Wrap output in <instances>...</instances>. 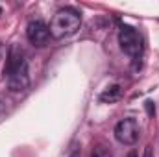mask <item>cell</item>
Segmentation results:
<instances>
[{"label": "cell", "instance_id": "obj_1", "mask_svg": "<svg viewBox=\"0 0 159 157\" xmlns=\"http://www.w3.org/2000/svg\"><path fill=\"white\" fill-rule=\"evenodd\" d=\"M4 76L7 79V87L13 92L26 91L30 85V76H28V61L24 57V52L19 46H13L9 50V56L6 59L4 67Z\"/></svg>", "mask_w": 159, "mask_h": 157}, {"label": "cell", "instance_id": "obj_2", "mask_svg": "<svg viewBox=\"0 0 159 157\" xmlns=\"http://www.w3.org/2000/svg\"><path fill=\"white\" fill-rule=\"evenodd\" d=\"M80 24H81V17H80L78 11L72 9V7H63L50 20V26H48L50 37H54V39H65V37H69V35H72V34L78 32Z\"/></svg>", "mask_w": 159, "mask_h": 157}, {"label": "cell", "instance_id": "obj_3", "mask_svg": "<svg viewBox=\"0 0 159 157\" xmlns=\"http://www.w3.org/2000/svg\"><path fill=\"white\" fill-rule=\"evenodd\" d=\"M119 43L120 48L137 63L143 57V39L139 35V32L131 26H120L119 32Z\"/></svg>", "mask_w": 159, "mask_h": 157}, {"label": "cell", "instance_id": "obj_4", "mask_svg": "<svg viewBox=\"0 0 159 157\" xmlns=\"http://www.w3.org/2000/svg\"><path fill=\"white\" fill-rule=\"evenodd\" d=\"M115 139L120 144L131 146L137 142L139 139V126L135 122V118H124L115 126Z\"/></svg>", "mask_w": 159, "mask_h": 157}, {"label": "cell", "instance_id": "obj_5", "mask_svg": "<svg viewBox=\"0 0 159 157\" xmlns=\"http://www.w3.org/2000/svg\"><path fill=\"white\" fill-rule=\"evenodd\" d=\"M26 37L28 41L34 44V46H46V43L50 39V30L48 26L41 20V19H35V20H30L28 26H26Z\"/></svg>", "mask_w": 159, "mask_h": 157}, {"label": "cell", "instance_id": "obj_6", "mask_svg": "<svg viewBox=\"0 0 159 157\" xmlns=\"http://www.w3.org/2000/svg\"><path fill=\"white\" fill-rule=\"evenodd\" d=\"M120 98H122V87L120 85H111L100 94V102H104V104H115Z\"/></svg>", "mask_w": 159, "mask_h": 157}, {"label": "cell", "instance_id": "obj_7", "mask_svg": "<svg viewBox=\"0 0 159 157\" xmlns=\"http://www.w3.org/2000/svg\"><path fill=\"white\" fill-rule=\"evenodd\" d=\"M91 157H111V152H109L106 146H96Z\"/></svg>", "mask_w": 159, "mask_h": 157}, {"label": "cell", "instance_id": "obj_8", "mask_svg": "<svg viewBox=\"0 0 159 157\" xmlns=\"http://www.w3.org/2000/svg\"><path fill=\"white\" fill-rule=\"evenodd\" d=\"M144 157H154V152H152V146H146V148H144Z\"/></svg>", "mask_w": 159, "mask_h": 157}, {"label": "cell", "instance_id": "obj_9", "mask_svg": "<svg viewBox=\"0 0 159 157\" xmlns=\"http://www.w3.org/2000/svg\"><path fill=\"white\" fill-rule=\"evenodd\" d=\"M2 113H4V104L0 102V115H2Z\"/></svg>", "mask_w": 159, "mask_h": 157}, {"label": "cell", "instance_id": "obj_10", "mask_svg": "<svg viewBox=\"0 0 159 157\" xmlns=\"http://www.w3.org/2000/svg\"><path fill=\"white\" fill-rule=\"evenodd\" d=\"M128 157H137V155H135V154H129V155H128Z\"/></svg>", "mask_w": 159, "mask_h": 157}, {"label": "cell", "instance_id": "obj_11", "mask_svg": "<svg viewBox=\"0 0 159 157\" xmlns=\"http://www.w3.org/2000/svg\"><path fill=\"white\" fill-rule=\"evenodd\" d=\"M72 157H80V155H78V154H72Z\"/></svg>", "mask_w": 159, "mask_h": 157}, {"label": "cell", "instance_id": "obj_12", "mask_svg": "<svg viewBox=\"0 0 159 157\" xmlns=\"http://www.w3.org/2000/svg\"><path fill=\"white\" fill-rule=\"evenodd\" d=\"M0 15H2V7H0Z\"/></svg>", "mask_w": 159, "mask_h": 157}]
</instances>
